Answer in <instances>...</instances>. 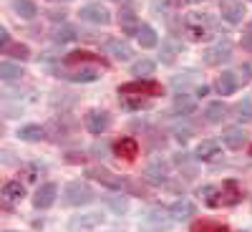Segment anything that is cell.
Masks as SVG:
<instances>
[{"label":"cell","mask_w":252,"mask_h":232,"mask_svg":"<svg viewBox=\"0 0 252 232\" xmlns=\"http://www.w3.org/2000/svg\"><path fill=\"white\" fill-rule=\"evenodd\" d=\"M81 20H86V23H96V26H106L109 20H111V13L106 5H101V3H91V5H83L81 8Z\"/></svg>","instance_id":"cell-5"},{"label":"cell","mask_w":252,"mask_h":232,"mask_svg":"<svg viewBox=\"0 0 252 232\" xmlns=\"http://www.w3.org/2000/svg\"><path fill=\"white\" fill-rule=\"evenodd\" d=\"M146 182L149 184H164L166 182V177H169V169H166V164L161 162V159H157V162H152L149 166H146Z\"/></svg>","instance_id":"cell-14"},{"label":"cell","mask_w":252,"mask_h":232,"mask_svg":"<svg viewBox=\"0 0 252 232\" xmlns=\"http://www.w3.org/2000/svg\"><path fill=\"white\" fill-rule=\"evenodd\" d=\"M61 76L68 81H76V83H91L98 78V71L96 68H73V71H61Z\"/></svg>","instance_id":"cell-17"},{"label":"cell","mask_w":252,"mask_h":232,"mask_svg":"<svg viewBox=\"0 0 252 232\" xmlns=\"http://www.w3.org/2000/svg\"><path fill=\"white\" fill-rule=\"evenodd\" d=\"M229 58H232V43H229V40H220V43L209 46L204 51V63L207 66H217V63L229 61Z\"/></svg>","instance_id":"cell-6"},{"label":"cell","mask_w":252,"mask_h":232,"mask_svg":"<svg viewBox=\"0 0 252 232\" xmlns=\"http://www.w3.org/2000/svg\"><path fill=\"white\" fill-rule=\"evenodd\" d=\"M119 23H121V26H124L126 31H134V33L139 31V26L134 23V15H131V13H121V18H119Z\"/></svg>","instance_id":"cell-33"},{"label":"cell","mask_w":252,"mask_h":232,"mask_svg":"<svg viewBox=\"0 0 252 232\" xmlns=\"http://www.w3.org/2000/svg\"><path fill=\"white\" fill-rule=\"evenodd\" d=\"M235 114L242 121H252V94L250 96H242V101L235 106Z\"/></svg>","instance_id":"cell-29"},{"label":"cell","mask_w":252,"mask_h":232,"mask_svg":"<svg viewBox=\"0 0 252 232\" xmlns=\"http://www.w3.org/2000/svg\"><path fill=\"white\" fill-rule=\"evenodd\" d=\"M63 199H66V204H71V207H83V204H91L96 199V195H94V189L89 184L71 182L66 189H63Z\"/></svg>","instance_id":"cell-2"},{"label":"cell","mask_w":252,"mask_h":232,"mask_svg":"<svg viewBox=\"0 0 252 232\" xmlns=\"http://www.w3.org/2000/svg\"><path fill=\"white\" fill-rule=\"evenodd\" d=\"M13 10H15L20 18H26V20H31V18L38 15V5L31 3V0H15V3H13Z\"/></svg>","instance_id":"cell-23"},{"label":"cell","mask_w":252,"mask_h":232,"mask_svg":"<svg viewBox=\"0 0 252 232\" xmlns=\"http://www.w3.org/2000/svg\"><path fill=\"white\" fill-rule=\"evenodd\" d=\"M222 119H227V106L222 101H215V103H209V106L204 109V121L207 124H220Z\"/></svg>","instance_id":"cell-21"},{"label":"cell","mask_w":252,"mask_h":232,"mask_svg":"<svg viewBox=\"0 0 252 232\" xmlns=\"http://www.w3.org/2000/svg\"><path fill=\"white\" fill-rule=\"evenodd\" d=\"M192 232H229L227 225L222 222H209V220H202V222H194L192 225Z\"/></svg>","instance_id":"cell-28"},{"label":"cell","mask_w":252,"mask_h":232,"mask_svg":"<svg viewBox=\"0 0 252 232\" xmlns=\"http://www.w3.org/2000/svg\"><path fill=\"white\" fill-rule=\"evenodd\" d=\"M240 197H242V192H240L237 182H224L220 187V204H237Z\"/></svg>","instance_id":"cell-18"},{"label":"cell","mask_w":252,"mask_h":232,"mask_svg":"<svg viewBox=\"0 0 252 232\" xmlns=\"http://www.w3.org/2000/svg\"><path fill=\"white\" fill-rule=\"evenodd\" d=\"M23 195H26V187L20 184V182H15V179L8 182V184L3 187V197H5V202H18Z\"/></svg>","instance_id":"cell-24"},{"label":"cell","mask_w":252,"mask_h":232,"mask_svg":"<svg viewBox=\"0 0 252 232\" xmlns=\"http://www.w3.org/2000/svg\"><path fill=\"white\" fill-rule=\"evenodd\" d=\"M86 129L96 136H101L109 129V114L106 111H89L86 114Z\"/></svg>","instance_id":"cell-10"},{"label":"cell","mask_w":252,"mask_h":232,"mask_svg":"<svg viewBox=\"0 0 252 232\" xmlns=\"http://www.w3.org/2000/svg\"><path fill=\"white\" fill-rule=\"evenodd\" d=\"M53 3H61V0H53Z\"/></svg>","instance_id":"cell-38"},{"label":"cell","mask_w":252,"mask_h":232,"mask_svg":"<svg viewBox=\"0 0 252 232\" xmlns=\"http://www.w3.org/2000/svg\"><path fill=\"white\" fill-rule=\"evenodd\" d=\"M109 204L116 209V212H126V207H129V202H126L124 197L121 199H109Z\"/></svg>","instance_id":"cell-35"},{"label":"cell","mask_w":252,"mask_h":232,"mask_svg":"<svg viewBox=\"0 0 252 232\" xmlns=\"http://www.w3.org/2000/svg\"><path fill=\"white\" fill-rule=\"evenodd\" d=\"M76 38H78V31L73 26H61V28L53 31V40H56V43H71V40H76Z\"/></svg>","instance_id":"cell-26"},{"label":"cell","mask_w":252,"mask_h":232,"mask_svg":"<svg viewBox=\"0 0 252 232\" xmlns=\"http://www.w3.org/2000/svg\"><path fill=\"white\" fill-rule=\"evenodd\" d=\"M56 197H58V187H56L53 182H46V184L38 187V192H35V197H33V204H35L38 209H48V207L56 202Z\"/></svg>","instance_id":"cell-8"},{"label":"cell","mask_w":252,"mask_h":232,"mask_svg":"<svg viewBox=\"0 0 252 232\" xmlns=\"http://www.w3.org/2000/svg\"><path fill=\"white\" fill-rule=\"evenodd\" d=\"M68 63H81V61H96V56L94 53H89V51H73V53H68V58H66Z\"/></svg>","instance_id":"cell-31"},{"label":"cell","mask_w":252,"mask_h":232,"mask_svg":"<svg viewBox=\"0 0 252 232\" xmlns=\"http://www.w3.org/2000/svg\"><path fill=\"white\" fill-rule=\"evenodd\" d=\"M220 15L227 20V23L237 26V23H242V20H245L247 8H245L242 0H220Z\"/></svg>","instance_id":"cell-4"},{"label":"cell","mask_w":252,"mask_h":232,"mask_svg":"<svg viewBox=\"0 0 252 232\" xmlns=\"http://www.w3.org/2000/svg\"><path fill=\"white\" fill-rule=\"evenodd\" d=\"M222 154V144L217 141V139H204V141H199V146H197V159H202V162H212V159H217Z\"/></svg>","instance_id":"cell-11"},{"label":"cell","mask_w":252,"mask_h":232,"mask_svg":"<svg viewBox=\"0 0 252 232\" xmlns=\"http://www.w3.org/2000/svg\"><path fill=\"white\" fill-rule=\"evenodd\" d=\"M237 86H240V76L237 73H232V71H224L220 78H217V94L220 96H229V94H235L237 91Z\"/></svg>","instance_id":"cell-13"},{"label":"cell","mask_w":252,"mask_h":232,"mask_svg":"<svg viewBox=\"0 0 252 232\" xmlns=\"http://www.w3.org/2000/svg\"><path fill=\"white\" fill-rule=\"evenodd\" d=\"M184 31H187V35L192 38V40H204V38H212L215 26H212V20H209L207 15L189 13L187 20H184Z\"/></svg>","instance_id":"cell-1"},{"label":"cell","mask_w":252,"mask_h":232,"mask_svg":"<svg viewBox=\"0 0 252 232\" xmlns=\"http://www.w3.org/2000/svg\"><path fill=\"white\" fill-rule=\"evenodd\" d=\"M18 136L23 141H40L46 136V132H43V126H38V124H28L23 129H18Z\"/></svg>","instance_id":"cell-22"},{"label":"cell","mask_w":252,"mask_h":232,"mask_svg":"<svg viewBox=\"0 0 252 232\" xmlns=\"http://www.w3.org/2000/svg\"><path fill=\"white\" fill-rule=\"evenodd\" d=\"M89 177H94L96 182H101L103 187H109V189H124L126 187V179L124 177L111 174L109 169H103V166H94V169H89Z\"/></svg>","instance_id":"cell-7"},{"label":"cell","mask_w":252,"mask_h":232,"mask_svg":"<svg viewBox=\"0 0 252 232\" xmlns=\"http://www.w3.org/2000/svg\"><path fill=\"white\" fill-rule=\"evenodd\" d=\"M222 141L229 146V149H242V144L247 141V134L242 126H227L222 132Z\"/></svg>","instance_id":"cell-12"},{"label":"cell","mask_w":252,"mask_h":232,"mask_svg":"<svg viewBox=\"0 0 252 232\" xmlns=\"http://www.w3.org/2000/svg\"><path fill=\"white\" fill-rule=\"evenodd\" d=\"M250 157H252V146H250Z\"/></svg>","instance_id":"cell-37"},{"label":"cell","mask_w":252,"mask_h":232,"mask_svg":"<svg viewBox=\"0 0 252 232\" xmlns=\"http://www.w3.org/2000/svg\"><path fill=\"white\" fill-rule=\"evenodd\" d=\"M106 53L109 56H114L116 61H129L131 56H134V51H131V46L126 43V40H106Z\"/></svg>","instance_id":"cell-16"},{"label":"cell","mask_w":252,"mask_h":232,"mask_svg":"<svg viewBox=\"0 0 252 232\" xmlns=\"http://www.w3.org/2000/svg\"><path fill=\"white\" fill-rule=\"evenodd\" d=\"M20 76H23V68H20L18 63H10V61L0 63V78H3V81H15Z\"/></svg>","instance_id":"cell-25"},{"label":"cell","mask_w":252,"mask_h":232,"mask_svg":"<svg viewBox=\"0 0 252 232\" xmlns=\"http://www.w3.org/2000/svg\"><path fill=\"white\" fill-rule=\"evenodd\" d=\"M0 48L8 51L10 48V35H8V28H0Z\"/></svg>","instance_id":"cell-34"},{"label":"cell","mask_w":252,"mask_h":232,"mask_svg":"<svg viewBox=\"0 0 252 232\" xmlns=\"http://www.w3.org/2000/svg\"><path fill=\"white\" fill-rule=\"evenodd\" d=\"M136 38H139L141 48H154V46L159 43V35H157V31H154L152 26H146V23H141V26H139Z\"/></svg>","instance_id":"cell-20"},{"label":"cell","mask_w":252,"mask_h":232,"mask_svg":"<svg viewBox=\"0 0 252 232\" xmlns=\"http://www.w3.org/2000/svg\"><path fill=\"white\" fill-rule=\"evenodd\" d=\"M98 222H101L98 215H86V220H73L71 227H73V230H78V227H94V225H98Z\"/></svg>","instance_id":"cell-32"},{"label":"cell","mask_w":252,"mask_h":232,"mask_svg":"<svg viewBox=\"0 0 252 232\" xmlns=\"http://www.w3.org/2000/svg\"><path fill=\"white\" fill-rule=\"evenodd\" d=\"M154 61H149V58H144V61H136L134 66H131V73L136 76V78H149L152 73H154Z\"/></svg>","instance_id":"cell-27"},{"label":"cell","mask_w":252,"mask_h":232,"mask_svg":"<svg viewBox=\"0 0 252 232\" xmlns=\"http://www.w3.org/2000/svg\"><path fill=\"white\" fill-rule=\"evenodd\" d=\"M5 56H13V58L26 61V58L31 56V51H28V46H20V43H15V46H10V48L5 51Z\"/></svg>","instance_id":"cell-30"},{"label":"cell","mask_w":252,"mask_h":232,"mask_svg":"<svg viewBox=\"0 0 252 232\" xmlns=\"http://www.w3.org/2000/svg\"><path fill=\"white\" fill-rule=\"evenodd\" d=\"M114 154H116V157H121V159H126V162L136 159V157H139V141H136V139H131V136L119 139V141L114 144Z\"/></svg>","instance_id":"cell-9"},{"label":"cell","mask_w":252,"mask_h":232,"mask_svg":"<svg viewBox=\"0 0 252 232\" xmlns=\"http://www.w3.org/2000/svg\"><path fill=\"white\" fill-rule=\"evenodd\" d=\"M194 212H197V207H194V202H189V199H177L169 207V217L172 220H189V217H194Z\"/></svg>","instance_id":"cell-15"},{"label":"cell","mask_w":252,"mask_h":232,"mask_svg":"<svg viewBox=\"0 0 252 232\" xmlns=\"http://www.w3.org/2000/svg\"><path fill=\"white\" fill-rule=\"evenodd\" d=\"M119 94L121 96H159L161 94V83L157 81H146V78H136L131 83H124V86H119Z\"/></svg>","instance_id":"cell-3"},{"label":"cell","mask_w":252,"mask_h":232,"mask_svg":"<svg viewBox=\"0 0 252 232\" xmlns=\"http://www.w3.org/2000/svg\"><path fill=\"white\" fill-rule=\"evenodd\" d=\"M174 111L182 114V116L194 114V111H197V101H194V96H189V94H179V96H174Z\"/></svg>","instance_id":"cell-19"},{"label":"cell","mask_w":252,"mask_h":232,"mask_svg":"<svg viewBox=\"0 0 252 232\" xmlns=\"http://www.w3.org/2000/svg\"><path fill=\"white\" fill-rule=\"evenodd\" d=\"M187 3H199V0H187Z\"/></svg>","instance_id":"cell-36"}]
</instances>
